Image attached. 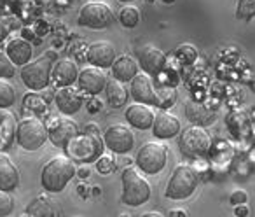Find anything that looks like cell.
Wrapping results in <instances>:
<instances>
[{"instance_id": "cell-1", "label": "cell", "mask_w": 255, "mask_h": 217, "mask_svg": "<svg viewBox=\"0 0 255 217\" xmlns=\"http://www.w3.org/2000/svg\"><path fill=\"white\" fill-rule=\"evenodd\" d=\"M77 175L74 161L68 156H54L44 165L40 184L47 193H61L72 179Z\"/></svg>"}, {"instance_id": "cell-2", "label": "cell", "mask_w": 255, "mask_h": 217, "mask_svg": "<svg viewBox=\"0 0 255 217\" xmlns=\"http://www.w3.org/2000/svg\"><path fill=\"white\" fill-rule=\"evenodd\" d=\"M123 182V193H121V202L128 207H140L149 202L152 189L147 179L138 174L135 167H128L121 174Z\"/></svg>"}, {"instance_id": "cell-3", "label": "cell", "mask_w": 255, "mask_h": 217, "mask_svg": "<svg viewBox=\"0 0 255 217\" xmlns=\"http://www.w3.org/2000/svg\"><path fill=\"white\" fill-rule=\"evenodd\" d=\"M54 53H46L44 56L30 61L28 65L21 67V81L32 91H42L51 84V74L54 67Z\"/></svg>"}, {"instance_id": "cell-4", "label": "cell", "mask_w": 255, "mask_h": 217, "mask_svg": "<svg viewBox=\"0 0 255 217\" xmlns=\"http://www.w3.org/2000/svg\"><path fill=\"white\" fill-rule=\"evenodd\" d=\"M199 184V174L191 165H178L168 181L164 196L170 200H187Z\"/></svg>"}, {"instance_id": "cell-5", "label": "cell", "mask_w": 255, "mask_h": 217, "mask_svg": "<svg viewBox=\"0 0 255 217\" xmlns=\"http://www.w3.org/2000/svg\"><path fill=\"white\" fill-rule=\"evenodd\" d=\"M103 140L100 135H91V133H79L75 139L67 146L65 153L72 161L79 163H91L96 161L100 156H103Z\"/></svg>"}, {"instance_id": "cell-6", "label": "cell", "mask_w": 255, "mask_h": 217, "mask_svg": "<svg viewBox=\"0 0 255 217\" xmlns=\"http://www.w3.org/2000/svg\"><path fill=\"white\" fill-rule=\"evenodd\" d=\"M49 139V130L40 119L28 118L18 123L16 130V142L25 151H37Z\"/></svg>"}, {"instance_id": "cell-7", "label": "cell", "mask_w": 255, "mask_h": 217, "mask_svg": "<svg viewBox=\"0 0 255 217\" xmlns=\"http://www.w3.org/2000/svg\"><path fill=\"white\" fill-rule=\"evenodd\" d=\"M168 163V147L163 144L147 142L138 149L135 165L145 175H157L164 170Z\"/></svg>"}, {"instance_id": "cell-8", "label": "cell", "mask_w": 255, "mask_h": 217, "mask_svg": "<svg viewBox=\"0 0 255 217\" xmlns=\"http://www.w3.org/2000/svg\"><path fill=\"white\" fill-rule=\"evenodd\" d=\"M212 139L203 126H189L178 139V147L187 158H201L210 151Z\"/></svg>"}, {"instance_id": "cell-9", "label": "cell", "mask_w": 255, "mask_h": 217, "mask_svg": "<svg viewBox=\"0 0 255 217\" xmlns=\"http://www.w3.org/2000/svg\"><path fill=\"white\" fill-rule=\"evenodd\" d=\"M79 25L91 30H103L112 25L114 12L105 2H88L81 7L77 18Z\"/></svg>"}, {"instance_id": "cell-10", "label": "cell", "mask_w": 255, "mask_h": 217, "mask_svg": "<svg viewBox=\"0 0 255 217\" xmlns=\"http://www.w3.org/2000/svg\"><path fill=\"white\" fill-rule=\"evenodd\" d=\"M103 144L116 154H128L135 147V133L124 125H112L103 133Z\"/></svg>"}, {"instance_id": "cell-11", "label": "cell", "mask_w": 255, "mask_h": 217, "mask_svg": "<svg viewBox=\"0 0 255 217\" xmlns=\"http://www.w3.org/2000/svg\"><path fill=\"white\" fill-rule=\"evenodd\" d=\"M129 95L133 96L136 103L143 105H156L161 109V98L154 88L152 79L147 74H138L131 82H129Z\"/></svg>"}, {"instance_id": "cell-12", "label": "cell", "mask_w": 255, "mask_h": 217, "mask_svg": "<svg viewBox=\"0 0 255 217\" xmlns=\"http://www.w3.org/2000/svg\"><path fill=\"white\" fill-rule=\"evenodd\" d=\"M117 60L116 46L109 40H96L86 49V61L96 68H112L114 61Z\"/></svg>"}, {"instance_id": "cell-13", "label": "cell", "mask_w": 255, "mask_h": 217, "mask_svg": "<svg viewBox=\"0 0 255 217\" xmlns=\"http://www.w3.org/2000/svg\"><path fill=\"white\" fill-rule=\"evenodd\" d=\"M107 82L109 81H107L102 68L86 67L79 72L77 86L82 93H86V95H89V96H98L102 91H105Z\"/></svg>"}, {"instance_id": "cell-14", "label": "cell", "mask_w": 255, "mask_h": 217, "mask_svg": "<svg viewBox=\"0 0 255 217\" xmlns=\"http://www.w3.org/2000/svg\"><path fill=\"white\" fill-rule=\"evenodd\" d=\"M84 98H82L81 89H75L74 86L70 88H58L54 93V105L58 107V111L65 116H74L81 111Z\"/></svg>"}, {"instance_id": "cell-15", "label": "cell", "mask_w": 255, "mask_h": 217, "mask_svg": "<svg viewBox=\"0 0 255 217\" xmlns=\"http://www.w3.org/2000/svg\"><path fill=\"white\" fill-rule=\"evenodd\" d=\"M49 130V140L53 146L60 149H67V146L72 142V139L79 135V126L70 119H56L53 118V125Z\"/></svg>"}, {"instance_id": "cell-16", "label": "cell", "mask_w": 255, "mask_h": 217, "mask_svg": "<svg viewBox=\"0 0 255 217\" xmlns=\"http://www.w3.org/2000/svg\"><path fill=\"white\" fill-rule=\"evenodd\" d=\"M138 65L147 75H159L166 68V56L163 51L145 46L138 51Z\"/></svg>"}, {"instance_id": "cell-17", "label": "cell", "mask_w": 255, "mask_h": 217, "mask_svg": "<svg viewBox=\"0 0 255 217\" xmlns=\"http://www.w3.org/2000/svg\"><path fill=\"white\" fill-rule=\"evenodd\" d=\"M124 118H126V121L129 126L145 132V130H152L156 114H154V111L149 105H143V103H133V105H129L126 109Z\"/></svg>"}, {"instance_id": "cell-18", "label": "cell", "mask_w": 255, "mask_h": 217, "mask_svg": "<svg viewBox=\"0 0 255 217\" xmlns=\"http://www.w3.org/2000/svg\"><path fill=\"white\" fill-rule=\"evenodd\" d=\"M180 133V121L177 116L170 114L166 111H161L156 114L152 126V135L159 140H170Z\"/></svg>"}, {"instance_id": "cell-19", "label": "cell", "mask_w": 255, "mask_h": 217, "mask_svg": "<svg viewBox=\"0 0 255 217\" xmlns=\"http://www.w3.org/2000/svg\"><path fill=\"white\" fill-rule=\"evenodd\" d=\"M51 79H53L54 84L60 86V88H70V86L77 84V79H79L77 65L72 60H67V58H65V60L54 61Z\"/></svg>"}, {"instance_id": "cell-20", "label": "cell", "mask_w": 255, "mask_h": 217, "mask_svg": "<svg viewBox=\"0 0 255 217\" xmlns=\"http://www.w3.org/2000/svg\"><path fill=\"white\" fill-rule=\"evenodd\" d=\"M5 53L11 58V61L14 65H19V67H25L32 61L33 56V46L23 37H16V39H11L5 46Z\"/></svg>"}, {"instance_id": "cell-21", "label": "cell", "mask_w": 255, "mask_h": 217, "mask_svg": "<svg viewBox=\"0 0 255 217\" xmlns=\"http://www.w3.org/2000/svg\"><path fill=\"white\" fill-rule=\"evenodd\" d=\"M19 186V170L7 154L0 153V191L12 193Z\"/></svg>"}, {"instance_id": "cell-22", "label": "cell", "mask_w": 255, "mask_h": 217, "mask_svg": "<svg viewBox=\"0 0 255 217\" xmlns=\"http://www.w3.org/2000/svg\"><path fill=\"white\" fill-rule=\"evenodd\" d=\"M138 61H135L128 54H121L112 65V75L119 82H131L138 75Z\"/></svg>"}, {"instance_id": "cell-23", "label": "cell", "mask_w": 255, "mask_h": 217, "mask_svg": "<svg viewBox=\"0 0 255 217\" xmlns=\"http://www.w3.org/2000/svg\"><path fill=\"white\" fill-rule=\"evenodd\" d=\"M26 214L32 217H60V207L51 196L39 195L28 203Z\"/></svg>"}, {"instance_id": "cell-24", "label": "cell", "mask_w": 255, "mask_h": 217, "mask_svg": "<svg viewBox=\"0 0 255 217\" xmlns=\"http://www.w3.org/2000/svg\"><path fill=\"white\" fill-rule=\"evenodd\" d=\"M16 116L7 109L0 111V151H5L12 146V140L16 139Z\"/></svg>"}, {"instance_id": "cell-25", "label": "cell", "mask_w": 255, "mask_h": 217, "mask_svg": "<svg viewBox=\"0 0 255 217\" xmlns=\"http://www.w3.org/2000/svg\"><path fill=\"white\" fill-rule=\"evenodd\" d=\"M185 116H187L189 121H192L196 126H205V125L213 123V119H215V109L189 100L187 105H185Z\"/></svg>"}, {"instance_id": "cell-26", "label": "cell", "mask_w": 255, "mask_h": 217, "mask_svg": "<svg viewBox=\"0 0 255 217\" xmlns=\"http://www.w3.org/2000/svg\"><path fill=\"white\" fill-rule=\"evenodd\" d=\"M105 95H107V103H109L112 109H121L128 103L129 98V91L124 88V82H119L116 79L107 82L105 88Z\"/></svg>"}, {"instance_id": "cell-27", "label": "cell", "mask_w": 255, "mask_h": 217, "mask_svg": "<svg viewBox=\"0 0 255 217\" xmlns=\"http://www.w3.org/2000/svg\"><path fill=\"white\" fill-rule=\"evenodd\" d=\"M16 102V89L9 81L0 79V111L11 109Z\"/></svg>"}, {"instance_id": "cell-28", "label": "cell", "mask_w": 255, "mask_h": 217, "mask_svg": "<svg viewBox=\"0 0 255 217\" xmlns=\"http://www.w3.org/2000/svg\"><path fill=\"white\" fill-rule=\"evenodd\" d=\"M119 21L124 28H135L140 23V12L133 5H126L119 11Z\"/></svg>"}, {"instance_id": "cell-29", "label": "cell", "mask_w": 255, "mask_h": 217, "mask_svg": "<svg viewBox=\"0 0 255 217\" xmlns=\"http://www.w3.org/2000/svg\"><path fill=\"white\" fill-rule=\"evenodd\" d=\"M46 100L39 95V93H28V95L23 98V107L26 111L33 112V114H40V112L46 111Z\"/></svg>"}, {"instance_id": "cell-30", "label": "cell", "mask_w": 255, "mask_h": 217, "mask_svg": "<svg viewBox=\"0 0 255 217\" xmlns=\"http://www.w3.org/2000/svg\"><path fill=\"white\" fill-rule=\"evenodd\" d=\"M236 18L241 21H250L255 18V0H238Z\"/></svg>"}, {"instance_id": "cell-31", "label": "cell", "mask_w": 255, "mask_h": 217, "mask_svg": "<svg viewBox=\"0 0 255 217\" xmlns=\"http://www.w3.org/2000/svg\"><path fill=\"white\" fill-rule=\"evenodd\" d=\"M14 72H16V65L12 63L5 51H0V79L7 81V79H11L14 75Z\"/></svg>"}, {"instance_id": "cell-32", "label": "cell", "mask_w": 255, "mask_h": 217, "mask_svg": "<svg viewBox=\"0 0 255 217\" xmlns=\"http://www.w3.org/2000/svg\"><path fill=\"white\" fill-rule=\"evenodd\" d=\"M177 56L184 63H194L196 58H198V49L192 44H182V46L177 47Z\"/></svg>"}, {"instance_id": "cell-33", "label": "cell", "mask_w": 255, "mask_h": 217, "mask_svg": "<svg viewBox=\"0 0 255 217\" xmlns=\"http://www.w3.org/2000/svg\"><path fill=\"white\" fill-rule=\"evenodd\" d=\"M14 210V198L11 193L0 191V217H9Z\"/></svg>"}, {"instance_id": "cell-34", "label": "cell", "mask_w": 255, "mask_h": 217, "mask_svg": "<svg viewBox=\"0 0 255 217\" xmlns=\"http://www.w3.org/2000/svg\"><path fill=\"white\" fill-rule=\"evenodd\" d=\"M96 170H98L100 174H103V175L112 174V172L116 170V161H114V158L109 156V154H103V156H100L98 160H96Z\"/></svg>"}, {"instance_id": "cell-35", "label": "cell", "mask_w": 255, "mask_h": 217, "mask_svg": "<svg viewBox=\"0 0 255 217\" xmlns=\"http://www.w3.org/2000/svg\"><path fill=\"white\" fill-rule=\"evenodd\" d=\"M86 109H88L89 114H96L103 109V102L98 98V96H91V98L86 102Z\"/></svg>"}, {"instance_id": "cell-36", "label": "cell", "mask_w": 255, "mask_h": 217, "mask_svg": "<svg viewBox=\"0 0 255 217\" xmlns=\"http://www.w3.org/2000/svg\"><path fill=\"white\" fill-rule=\"evenodd\" d=\"M229 202L233 203L234 207H238V205H247L248 195L245 191H241V189H238V191H234L233 195L229 196Z\"/></svg>"}, {"instance_id": "cell-37", "label": "cell", "mask_w": 255, "mask_h": 217, "mask_svg": "<svg viewBox=\"0 0 255 217\" xmlns=\"http://www.w3.org/2000/svg\"><path fill=\"white\" fill-rule=\"evenodd\" d=\"M234 216H236V217H248V216H250V209H248V205L234 207Z\"/></svg>"}, {"instance_id": "cell-38", "label": "cell", "mask_w": 255, "mask_h": 217, "mask_svg": "<svg viewBox=\"0 0 255 217\" xmlns=\"http://www.w3.org/2000/svg\"><path fill=\"white\" fill-rule=\"evenodd\" d=\"M84 133H91V135H100L98 125H95V123H88V125L84 126Z\"/></svg>"}, {"instance_id": "cell-39", "label": "cell", "mask_w": 255, "mask_h": 217, "mask_svg": "<svg viewBox=\"0 0 255 217\" xmlns=\"http://www.w3.org/2000/svg\"><path fill=\"white\" fill-rule=\"evenodd\" d=\"M166 217H187V212H185V210H182V209H173V210H170V212H168Z\"/></svg>"}, {"instance_id": "cell-40", "label": "cell", "mask_w": 255, "mask_h": 217, "mask_svg": "<svg viewBox=\"0 0 255 217\" xmlns=\"http://www.w3.org/2000/svg\"><path fill=\"white\" fill-rule=\"evenodd\" d=\"M89 175V168L88 167H81L77 170V177H81V179H86Z\"/></svg>"}, {"instance_id": "cell-41", "label": "cell", "mask_w": 255, "mask_h": 217, "mask_svg": "<svg viewBox=\"0 0 255 217\" xmlns=\"http://www.w3.org/2000/svg\"><path fill=\"white\" fill-rule=\"evenodd\" d=\"M140 217H164L163 214H159V212H145V214H142Z\"/></svg>"}, {"instance_id": "cell-42", "label": "cell", "mask_w": 255, "mask_h": 217, "mask_svg": "<svg viewBox=\"0 0 255 217\" xmlns=\"http://www.w3.org/2000/svg\"><path fill=\"white\" fill-rule=\"evenodd\" d=\"M161 2H163V4H173L175 0H161Z\"/></svg>"}, {"instance_id": "cell-43", "label": "cell", "mask_w": 255, "mask_h": 217, "mask_svg": "<svg viewBox=\"0 0 255 217\" xmlns=\"http://www.w3.org/2000/svg\"><path fill=\"white\" fill-rule=\"evenodd\" d=\"M119 2H133V0H119Z\"/></svg>"}, {"instance_id": "cell-44", "label": "cell", "mask_w": 255, "mask_h": 217, "mask_svg": "<svg viewBox=\"0 0 255 217\" xmlns=\"http://www.w3.org/2000/svg\"><path fill=\"white\" fill-rule=\"evenodd\" d=\"M89 2H103V0H89Z\"/></svg>"}, {"instance_id": "cell-45", "label": "cell", "mask_w": 255, "mask_h": 217, "mask_svg": "<svg viewBox=\"0 0 255 217\" xmlns=\"http://www.w3.org/2000/svg\"><path fill=\"white\" fill-rule=\"evenodd\" d=\"M21 217H32V216H30V214H25V216H21Z\"/></svg>"}, {"instance_id": "cell-46", "label": "cell", "mask_w": 255, "mask_h": 217, "mask_svg": "<svg viewBox=\"0 0 255 217\" xmlns=\"http://www.w3.org/2000/svg\"><path fill=\"white\" fill-rule=\"evenodd\" d=\"M121 217H129V216H128V214H123V216H121Z\"/></svg>"}, {"instance_id": "cell-47", "label": "cell", "mask_w": 255, "mask_h": 217, "mask_svg": "<svg viewBox=\"0 0 255 217\" xmlns=\"http://www.w3.org/2000/svg\"><path fill=\"white\" fill-rule=\"evenodd\" d=\"M145 2H152V0H145Z\"/></svg>"}]
</instances>
